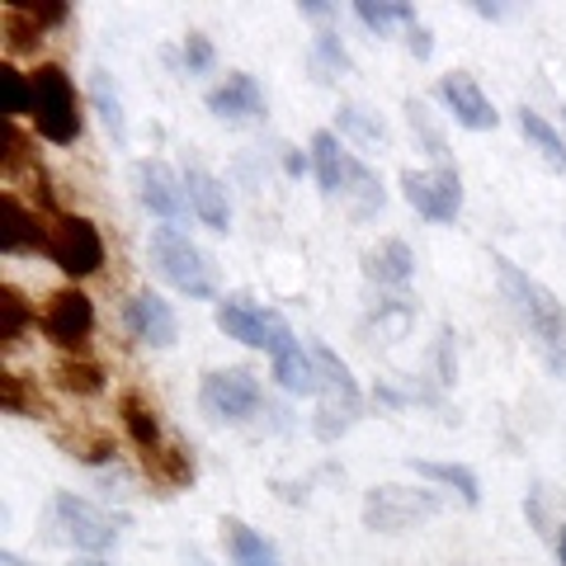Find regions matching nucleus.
<instances>
[{
    "instance_id": "obj_1",
    "label": "nucleus",
    "mask_w": 566,
    "mask_h": 566,
    "mask_svg": "<svg viewBox=\"0 0 566 566\" xmlns=\"http://www.w3.org/2000/svg\"><path fill=\"white\" fill-rule=\"evenodd\" d=\"M491 264H495V279H501L505 297L515 303V312L528 322V331L538 335V349H543L547 368H553L557 378H566V307L543 289L538 279H528L515 260L491 255Z\"/></svg>"
},
{
    "instance_id": "obj_2",
    "label": "nucleus",
    "mask_w": 566,
    "mask_h": 566,
    "mask_svg": "<svg viewBox=\"0 0 566 566\" xmlns=\"http://www.w3.org/2000/svg\"><path fill=\"white\" fill-rule=\"evenodd\" d=\"M151 264L175 293L185 297H218V274H212V260L193 245L180 227H156L151 232Z\"/></svg>"
},
{
    "instance_id": "obj_3",
    "label": "nucleus",
    "mask_w": 566,
    "mask_h": 566,
    "mask_svg": "<svg viewBox=\"0 0 566 566\" xmlns=\"http://www.w3.org/2000/svg\"><path fill=\"white\" fill-rule=\"evenodd\" d=\"M29 81H33V123H39V137H48L52 147H71L81 137V104H76V91H71V76L48 62Z\"/></svg>"
},
{
    "instance_id": "obj_4",
    "label": "nucleus",
    "mask_w": 566,
    "mask_h": 566,
    "mask_svg": "<svg viewBox=\"0 0 566 566\" xmlns=\"http://www.w3.org/2000/svg\"><path fill=\"white\" fill-rule=\"evenodd\" d=\"M312 359H316V374H322V411H316V439L335 444L354 420H359L364 401H359V387H354L345 359L326 345H312Z\"/></svg>"
},
{
    "instance_id": "obj_5",
    "label": "nucleus",
    "mask_w": 566,
    "mask_h": 566,
    "mask_svg": "<svg viewBox=\"0 0 566 566\" xmlns=\"http://www.w3.org/2000/svg\"><path fill=\"white\" fill-rule=\"evenodd\" d=\"M218 331L227 335V340H241V345H251V349H264L270 359H279L283 349L297 345L289 322H283L279 312L255 307V303H245V297H227V303H218Z\"/></svg>"
},
{
    "instance_id": "obj_6",
    "label": "nucleus",
    "mask_w": 566,
    "mask_h": 566,
    "mask_svg": "<svg viewBox=\"0 0 566 566\" xmlns=\"http://www.w3.org/2000/svg\"><path fill=\"white\" fill-rule=\"evenodd\" d=\"M439 501L430 491H411V486H374L364 495V528L374 534H401L416 528L420 520H430Z\"/></svg>"
},
{
    "instance_id": "obj_7",
    "label": "nucleus",
    "mask_w": 566,
    "mask_h": 566,
    "mask_svg": "<svg viewBox=\"0 0 566 566\" xmlns=\"http://www.w3.org/2000/svg\"><path fill=\"white\" fill-rule=\"evenodd\" d=\"M401 193L420 218L430 222H453L463 212V180L453 166H434V170H406L401 175Z\"/></svg>"
},
{
    "instance_id": "obj_8",
    "label": "nucleus",
    "mask_w": 566,
    "mask_h": 566,
    "mask_svg": "<svg viewBox=\"0 0 566 566\" xmlns=\"http://www.w3.org/2000/svg\"><path fill=\"white\" fill-rule=\"evenodd\" d=\"M48 255L62 274L71 279H85L104 264V241H99V227L91 218H57V227L48 232Z\"/></svg>"
},
{
    "instance_id": "obj_9",
    "label": "nucleus",
    "mask_w": 566,
    "mask_h": 566,
    "mask_svg": "<svg viewBox=\"0 0 566 566\" xmlns=\"http://www.w3.org/2000/svg\"><path fill=\"white\" fill-rule=\"evenodd\" d=\"M199 401L212 420H245L260 406V382L251 368H218L203 378Z\"/></svg>"
},
{
    "instance_id": "obj_10",
    "label": "nucleus",
    "mask_w": 566,
    "mask_h": 566,
    "mask_svg": "<svg viewBox=\"0 0 566 566\" xmlns=\"http://www.w3.org/2000/svg\"><path fill=\"white\" fill-rule=\"evenodd\" d=\"M52 515H57V528H66V538L85 547V553H104V547H114V538H118V520L71 491H62L57 501H52Z\"/></svg>"
},
{
    "instance_id": "obj_11",
    "label": "nucleus",
    "mask_w": 566,
    "mask_h": 566,
    "mask_svg": "<svg viewBox=\"0 0 566 566\" xmlns=\"http://www.w3.org/2000/svg\"><path fill=\"white\" fill-rule=\"evenodd\" d=\"M43 331H48V340H57L62 349H81L95 331V303L81 289L52 293L48 312H43Z\"/></svg>"
},
{
    "instance_id": "obj_12",
    "label": "nucleus",
    "mask_w": 566,
    "mask_h": 566,
    "mask_svg": "<svg viewBox=\"0 0 566 566\" xmlns=\"http://www.w3.org/2000/svg\"><path fill=\"white\" fill-rule=\"evenodd\" d=\"M137 199L147 203L156 218H166L170 227L185 222L189 208V193H185V180H175V170L166 161H142L137 166Z\"/></svg>"
},
{
    "instance_id": "obj_13",
    "label": "nucleus",
    "mask_w": 566,
    "mask_h": 566,
    "mask_svg": "<svg viewBox=\"0 0 566 566\" xmlns=\"http://www.w3.org/2000/svg\"><path fill=\"white\" fill-rule=\"evenodd\" d=\"M439 99L449 104L453 123H463V128H472V133H486V128L501 123V114L491 109V99L482 95V85H476L468 71H449V76L439 81Z\"/></svg>"
},
{
    "instance_id": "obj_14",
    "label": "nucleus",
    "mask_w": 566,
    "mask_h": 566,
    "mask_svg": "<svg viewBox=\"0 0 566 566\" xmlns=\"http://www.w3.org/2000/svg\"><path fill=\"white\" fill-rule=\"evenodd\" d=\"M128 331L137 335L142 345L170 349L175 335H180V322H175V312H170L166 297H156V293H133V303H128Z\"/></svg>"
},
{
    "instance_id": "obj_15",
    "label": "nucleus",
    "mask_w": 566,
    "mask_h": 566,
    "mask_svg": "<svg viewBox=\"0 0 566 566\" xmlns=\"http://www.w3.org/2000/svg\"><path fill=\"white\" fill-rule=\"evenodd\" d=\"M0 208H6V227H0V251L6 255H33L48 251V232L39 227V218L20 203V193H0Z\"/></svg>"
},
{
    "instance_id": "obj_16",
    "label": "nucleus",
    "mask_w": 566,
    "mask_h": 566,
    "mask_svg": "<svg viewBox=\"0 0 566 566\" xmlns=\"http://www.w3.org/2000/svg\"><path fill=\"white\" fill-rule=\"evenodd\" d=\"M208 109L227 118V123H241V118H264V95H260V81L237 71V76H227V85L208 95Z\"/></svg>"
},
{
    "instance_id": "obj_17",
    "label": "nucleus",
    "mask_w": 566,
    "mask_h": 566,
    "mask_svg": "<svg viewBox=\"0 0 566 566\" xmlns=\"http://www.w3.org/2000/svg\"><path fill=\"white\" fill-rule=\"evenodd\" d=\"M185 193H189V208L208 232H227L232 227V208H227V189L212 180L208 170H189L185 175Z\"/></svg>"
},
{
    "instance_id": "obj_18",
    "label": "nucleus",
    "mask_w": 566,
    "mask_h": 566,
    "mask_svg": "<svg viewBox=\"0 0 566 566\" xmlns=\"http://www.w3.org/2000/svg\"><path fill=\"white\" fill-rule=\"evenodd\" d=\"M364 274L374 283H387V289H401V283H411L416 274V255L406 241H378L364 251Z\"/></svg>"
},
{
    "instance_id": "obj_19",
    "label": "nucleus",
    "mask_w": 566,
    "mask_h": 566,
    "mask_svg": "<svg viewBox=\"0 0 566 566\" xmlns=\"http://www.w3.org/2000/svg\"><path fill=\"white\" fill-rule=\"evenodd\" d=\"M222 543L232 566H279V547L241 520H222Z\"/></svg>"
},
{
    "instance_id": "obj_20",
    "label": "nucleus",
    "mask_w": 566,
    "mask_h": 566,
    "mask_svg": "<svg viewBox=\"0 0 566 566\" xmlns=\"http://www.w3.org/2000/svg\"><path fill=\"white\" fill-rule=\"evenodd\" d=\"M118 416H123V430H128V439L137 444L142 458L166 444L161 420H156V411H151L147 401H142V392H123V397H118Z\"/></svg>"
},
{
    "instance_id": "obj_21",
    "label": "nucleus",
    "mask_w": 566,
    "mask_h": 566,
    "mask_svg": "<svg viewBox=\"0 0 566 566\" xmlns=\"http://www.w3.org/2000/svg\"><path fill=\"white\" fill-rule=\"evenodd\" d=\"M274 378H279L283 392H293V397H322V374H316L312 349H303V345H293V349L279 354V359H274Z\"/></svg>"
},
{
    "instance_id": "obj_22",
    "label": "nucleus",
    "mask_w": 566,
    "mask_h": 566,
    "mask_svg": "<svg viewBox=\"0 0 566 566\" xmlns=\"http://www.w3.org/2000/svg\"><path fill=\"white\" fill-rule=\"evenodd\" d=\"M142 468H147V476L156 486H166V491H180V486H189L193 482V458H189V449L185 444H161L156 453H147L142 458Z\"/></svg>"
},
{
    "instance_id": "obj_23",
    "label": "nucleus",
    "mask_w": 566,
    "mask_h": 566,
    "mask_svg": "<svg viewBox=\"0 0 566 566\" xmlns=\"http://www.w3.org/2000/svg\"><path fill=\"white\" fill-rule=\"evenodd\" d=\"M312 161H316V180H322V189L331 193H345V180H349V156L340 147V137L335 133H316L312 137Z\"/></svg>"
},
{
    "instance_id": "obj_24",
    "label": "nucleus",
    "mask_w": 566,
    "mask_h": 566,
    "mask_svg": "<svg viewBox=\"0 0 566 566\" xmlns=\"http://www.w3.org/2000/svg\"><path fill=\"white\" fill-rule=\"evenodd\" d=\"M43 24L33 20V10H29V0H10L6 10H0V39H6L10 52H29V48H39L43 43Z\"/></svg>"
},
{
    "instance_id": "obj_25",
    "label": "nucleus",
    "mask_w": 566,
    "mask_h": 566,
    "mask_svg": "<svg viewBox=\"0 0 566 566\" xmlns=\"http://www.w3.org/2000/svg\"><path fill=\"white\" fill-rule=\"evenodd\" d=\"M411 472H416V476H430V482L449 486V491H458V501H463V505H476V501H482L476 472L458 468V463H430V458H411Z\"/></svg>"
},
{
    "instance_id": "obj_26",
    "label": "nucleus",
    "mask_w": 566,
    "mask_h": 566,
    "mask_svg": "<svg viewBox=\"0 0 566 566\" xmlns=\"http://www.w3.org/2000/svg\"><path fill=\"white\" fill-rule=\"evenodd\" d=\"M57 444H62L71 458L91 463V468L109 463V458L118 453V444H114V434H109V430H85V424H76V430H62V434H57Z\"/></svg>"
},
{
    "instance_id": "obj_27",
    "label": "nucleus",
    "mask_w": 566,
    "mask_h": 566,
    "mask_svg": "<svg viewBox=\"0 0 566 566\" xmlns=\"http://www.w3.org/2000/svg\"><path fill=\"white\" fill-rule=\"evenodd\" d=\"M354 14L364 20V29H374L378 39H387L392 33V24H420L411 6H401V0H354Z\"/></svg>"
},
{
    "instance_id": "obj_28",
    "label": "nucleus",
    "mask_w": 566,
    "mask_h": 566,
    "mask_svg": "<svg viewBox=\"0 0 566 566\" xmlns=\"http://www.w3.org/2000/svg\"><path fill=\"white\" fill-rule=\"evenodd\" d=\"M520 133L543 151V161H547V166H553V170H566V142H562V133H557L543 114L520 109Z\"/></svg>"
},
{
    "instance_id": "obj_29",
    "label": "nucleus",
    "mask_w": 566,
    "mask_h": 566,
    "mask_svg": "<svg viewBox=\"0 0 566 566\" xmlns=\"http://www.w3.org/2000/svg\"><path fill=\"white\" fill-rule=\"evenodd\" d=\"M345 193L354 199V218H374V212L382 208V185H378V175L368 170L364 161H354L349 156V180H345Z\"/></svg>"
},
{
    "instance_id": "obj_30",
    "label": "nucleus",
    "mask_w": 566,
    "mask_h": 566,
    "mask_svg": "<svg viewBox=\"0 0 566 566\" xmlns=\"http://www.w3.org/2000/svg\"><path fill=\"white\" fill-rule=\"evenodd\" d=\"M29 303H24V293L14 289V283H0V349H14L20 345V335L29 326Z\"/></svg>"
},
{
    "instance_id": "obj_31",
    "label": "nucleus",
    "mask_w": 566,
    "mask_h": 566,
    "mask_svg": "<svg viewBox=\"0 0 566 566\" xmlns=\"http://www.w3.org/2000/svg\"><path fill=\"white\" fill-rule=\"evenodd\" d=\"M57 387L71 397H95V392H104V374L91 359H62L57 364Z\"/></svg>"
},
{
    "instance_id": "obj_32",
    "label": "nucleus",
    "mask_w": 566,
    "mask_h": 566,
    "mask_svg": "<svg viewBox=\"0 0 566 566\" xmlns=\"http://www.w3.org/2000/svg\"><path fill=\"white\" fill-rule=\"evenodd\" d=\"M0 406H6V416H39L43 411V401H39V392L20 378V374H0Z\"/></svg>"
},
{
    "instance_id": "obj_33",
    "label": "nucleus",
    "mask_w": 566,
    "mask_h": 566,
    "mask_svg": "<svg viewBox=\"0 0 566 566\" xmlns=\"http://www.w3.org/2000/svg\"><path fill=\"white\" fill-rule=\"evenodd\" d=\"M91 99H95L99 118L109 123V133H114L118 142L128 137V118H123V104H118V95L109 91V76H104V71H95V81H91Z\"/></svg>"
},
{
    "instance_id": "obj_34",
    "label": "nucleus",
    "mask_w": 566,
    "mask_h": 566,
    "mask_svg": "<svg viewBox=\"0 0 566 566\" xmlns=\"http://www.w3.org/2000/svg\"><path fill=\"white\" fill-rule=\"evenodd\" d=\"M0 91H6V114L20 118V114H33V81H24L14 62H0Z\"/></svg>"
},
{
    "instance_id": "obj_35",
    "label": "nucleus",
    "mask_w": 566,
    "mask_h": 566,
    "mask_svg": "<svg viewBox=\"0 0 566 566\" xmlns=\"http://www.w3.org/2000/svg\"><path fill=\"white\" fill-rule=\"evenodd\" d=\"M340 133H349L354 142H364V147H378V142H387L382 123L368 118L364 109H354V104H345V109H340Z\"/></svg>"
},
{
    "instance_id": "obj_36",
    "label": "nucleus",
    "mask_w": 566,
    "mask_h": 566,
    "mask_svg": "<svg viewBox=\"0 0 566 566\" xmlns=\"http://www.w3.org/2000/svg\"><path fill=\"white\" fill-rule=\"evenodd\" d=\"M406 114H411V128L424 137V147L434 151V161H439V166H449V147H444V137H439V128L430 123V109H424L420 99H406Z\"/></svg>"
},
{
    "instance_id": "obj_37",
    "label": "nucleus",
    "mask_w": 566,
    "mask_h": 566,
    "mask_svg": "<svg viewBox=\"0 0 566 566\" xmlns=\"http://www.w3.org/2000/svg\"><path fill=\"white\" fill-rule=\"evenodd\" d=\"M316 57H322L331 71H354V62H349V52H345V43L335 39L331 29H322L316 33Z\"/></svg>"
},
{
    "instance_id": "obj_38",
    "label": "nucleus",
    "mask_w": 566,
    "mask_h": 566,
    "mask_svg": "<svg viewBox=\"0 0 566 566\" xmlns=\"http://www.w3.org/2000/svg\"><path fill=\"white\" fill-rule=\"evenodd\" d=\"M185 66L189 71H208L212 66V43L203 39V33H189L185 39Z\"/></svg>"
},
{
    "instance_id": "obj_39",
    "label": "nucleus",
    "mask_w": 566,
    "mask_h": 566,
    "mask_svg": "<svg viewBox=\"0 0 566 566\" xmlns=\"http://www.w3.org/2000/svg\"><path fill=\"white\" fill-rule=\"evenodd\" d=\"M406 48H411V57H416V62H424V57L434 52L430 29H424V24H411V29H406Z\"/></svg>"
},
{
    "instance_id": "obj_40",
    "label": "nucleus",
    "mask_w": 566,
    "mask_h": 566,
    "mask_svg": "<svg viewBox=\"0 0 566 566\" xmlns=\"http://www.w3.org/2000/svg\"><path fill=\"white\" fill-rule=\"evenodd\" d=\"M283 170H289V175H303V170H307V156H303V151H289V156H283Z\"/></svg>"
},
{
    "instance_id": "obj_41",
    "label": "nucleus",
    "mask_w": 566,
    "mask_h": 566,
    "mask_svg": "<svg viewBox=\"0 0 566 566\" xmlns=\"http://www.w3.org/2000/svg\"><path fill=\"white\" fill-rule=\"evenodd\" d=\"M303 14H312V20H331V6H322V0H303Z\"/></svg>"
},
{
    "instance_id": "obj_42",
    "label": "nucleus",
    "mask_w": 566,
    "mask_h": 566,
    "mask_svg": "<svg viewBox=\"0 0 566 566\" xmlns=\"http://www.w3.org/2000/svg\"><path fill=\"white\" fill-rule=\"evenodd\" d=\"M0 566H29L24 557H14V553H0Z\"/></svg>"
},
{
    "instance_id": "obj_43",
    "label": "nucleus",
    "mask_w": 566,
    "mask_h": 566,
    "mask_svg": "<svg viewBox=\"0 0 566 566\" xmlns=\"http://www.w3.org/2000/svg\"><path fill=\"white\" fill-rule=\"evenodd\" d=\"M557 557H562V566H566V528H562V538H557Z\"/></svg>"
},
{
    "instance_id": "obj_44",
    "label": "nucleus",
    "mask_w": 566,
    "mask_h": 566,
    "mask_svg": "<svg viewBox=\"0 0 566 566\" xmlns=\"http://www.w3.org/2000/svg\"><path fill=\"white\" fill-rule=\"evenodd\" d=\"M85 566H104V562H85Z\"/></svg>"
}]
</instances>
